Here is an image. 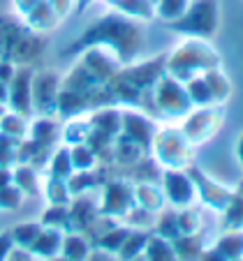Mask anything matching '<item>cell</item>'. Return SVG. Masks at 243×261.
I'll return each instance as SVG.
<instances>
[{"mask_svg":"<svg viewBox=\"0 0 243 261\" xmlns=\"http://www.w3.org/2000/svg\"><path fill=\"white\" fill-rule=\"evenodd\" d=\"M90 42L107 44L114 51V58L118 63H130L144 49V30L137 19H130V16L116 12V14L104 16L102 23L84 35L81 44H90Z\"/></svg>","mask_w":243,"mask_h":261,"instance_id":"cell-1","label":"cell"},{"mask_svg":"<svg viewBox=\"0 0 243 261\" xmlns=\"http://www.w3.org/2000/svg\"><path fill=\"white\" fill-rule=\"evenodd\" d=\"M215 67H220L218 51L208 44V40H199V37H185L174 46V51L164 56V72L183 84Z\"/></svg>","mask_w":243,"mask_h":261,"instance_id":"cell-2","label":"cell"},{"mask_svg":"<svg viewBox=\"0 0 243 261\" xmlns=\"http://www.w3.org/2000/svg\"><path fill=\"white\" fill-rule=\"evenodd\" d=\"M195 148L183 137L181 127L162 125L155 129L153 141L149 146V155L160 169H188L192 164Z\"/></svg>","mask_w":243,"mask_h":261,"instance_id":"cell-3","label":"cell"},{"mask_svg":"<svg viewBox=\"0 0 243 261\" xmlns=\"http://www.w3.org/2000/svg\"><path fill=\"white\" fill-rule=\"evenodd\" d=\"M149 109L167 116L169 120H181L183 116H188L192 111V102L188 97L185 84L174 79L172 74L162 72L160 79L153 84V90H151Z\"/></svg>","mask_w":243,"mask_h":261,"instance_id":"cell-4","label":"cell"},{"mask_svg":"<svg viewBox=\"0 0 243 261\" xmlns=\"http://www.w3.org/2000/svg\"><path fill=\"white\" fill-rule=\"evenodd\" d=\"M220 25V5L218 0H192L179 21L169 23V30L183 35V37H199L211 40L218 33Z\"/></svg>","mask_w":243,"mask_h":261,"instance_id":"cell-5","label":"cell"},{"mask_svg":"<svg viewBox=\"0 0 243 261\" xmlns=\"http://www.w3.org/2000/svg\"><path fill=\"white\" fill-rule=\"evenodd\" d=\"M225 114L223 109L211 104V107H195L188 116L181 118V132L190 141L192 148H199L202 143H206L208 139H213L218 134V129L223 127Z\"/></svg>","mask_w":243,"mask_h":261,"instance_id":"cell-6","label":"cell"},{"mask_svg":"<svg viewBox=\"0 0 243 261\" xmlns=\"http://www.w3.org/2000/svg\"><path fill=\"white\" fill-rule=\"evenodd\" d=\"M160 188H162L169 208L179 211V208H188L197 201L195 182L188 169H162Z\"/></svg>","mask_w":243,"mask_h":261,"instance_id":"cell-7","label":"cell"},{"mask_svg":"<svg viewBox=\"0 0 243 261\" xmlns=\"http://www.w3.org/2000/svg\"><path fill=\"white\" fill-rule=\"evenodd\" d=\"M190 176H192V182H195V192H197V201H202L206 208L215 213H225L232 201V194H234V188H227L223 182L213 180L211 176L202 171L199 167L190 164L188 167Z\"/></svg>","mask_w":243,"mask_h":261,"instance_id":"cell-8","label":"cell"},{"mask_svg":"<svg viewBox=\"0 0 243 261\" xmlns=\"http://www.w3.org/2000/svg\"><path fill=\"white\" fill-rule=\"evenodd\" d=\"M155 129H158V125L151 120L149 111H144V109H128L120 114V134L134 141L137 146H141L146 153H149Z\"/></svg>","mask_w":243,"mask_h":261,"instance_id":"cell-9","label":"cell"},{"mask_svg":"<svg viewBox=\"0 0 243 261\" xmlns=\"http://www.w3.org/2000/svg\"><path fill=\"white\" fill-rule=\"evenodd\" d=\"M134 206V197H132V182L125 180H114L107 185L104 192V206L102 211L111 217H125L128 211Z\"/></svg>","mask_w":243,"mask_h":261,"instance_id":"cell-10","label":"cell"},{"mask_svg":"<svg viewBox=\"0 0 243 261\" xmlns=\"http://www.w3.org/2000/svg\"><path fill=\"white\" fill-rule=\"evenodd\" d=\"M132 197H134V206L144 208V211H149V213H155V215H158L162 208H167L164 192L155 180L132 182Z\"/></svg>","mask_w":243,"mask_h":261,"instance_id":"cell-11","label":"cell"},{"mask_svg":"<svg viewBox=\"0 0 243 261\" xmlns=\"http://www.w3.org/2000/svg\"><path fill=\"white\" fill-rule=\"evenodd\" d=\"M204 79H206V84H208V90H211V97H213L215 107L227 102L229 95H232V84H229L227 74H225L223 69L220 67L208 69V72H204Z\"/></svg>","mask_w":243,"mask_h":261,"instance_id":"cell-12","label":"cell"},{"mask_svg":"<svg viewBox=\"0 0 243 261\" xmlns=\"http://www.w3.org/2000/svg\"><path fill=\"white\" fill-rule=\"evenodd\" d=\"M144 259L146 261H179V256H176V250H174L172 241H167V238L151 231L146 250H144Z\"/></svg>","mask_w":243,"mask_h":261,"instance_id":"cell-13","label":"cell"},{"mask_svg":"<svg viewBox=\"0 0 243 261\" xmlns=\"http://www.w3.org/2000/svg\"><path fill=\"white\" fill-rule=\"evenodd\" d=\"M192 0H155L153 3V16L164 23H174L188 12Z\"/></svg>","mask_w":243,"mask_h":261,"instance_id":"cell-14","label":"cell"},{"mask_svg":"<svg viewBox=\"0 0 243 261\" xmlns=\"http://www.w3.org/2000/svg\"><path fill=\"white\" fill-rule=\"evenodd\" d=\"M149 236H151V231H146V229H132L116 256L120 261H132L137 256H141L146 250V243H149Z\"/></svg>","mask_w":243,"mask_h":261,"instance_id":"cell-15","label":"cell"},{"mask_svg":"<svg viewBox=\"0 0 243 261\" xmlns=\"http://www.w3.org/2000/svg\"><path fill=\"white\" fill-rule=\"evenodd\" d=\"M213 247L227 261L243 259V231H232V229H227V231L213 243Z\"/></svg>","mask_w":243,"mask_h":261,"instance_id":"cell-16","label":"cell"},{"mask_svg":"<svg viewBox=\"0 0 243 261\" xmlns=\"http://www.w3.org/2000/svg\"><path fill=\"white\" fill-rule=\"evenodd\" d=\"M223 217H225V229L243 231V182H236L232 201H229L227 211L223 213Z\"/></svg>","mask_w":243,"mask_h":261,"instance_id":"cell-17","label":"cell"},{"mask_svg":"<svg viewBox=\"0 0 243 261\" xmlns=\"http://www.w3.org/2000/svg\"><path fill=\"white\" fill-rule=\"evenodd\" d=\"M176 224H179L181 236H197L204 229V220L195 206L179 208V211H176Z\"/></svg>","mask_w":243,"mask_h":261,"instance_id":"cell-18","label":"cell"},{"mask_svg":"<svg viewBox=\"0 0 243 261\" xmlns=\"http://www.w3.org/2000/svg\"><path fill=\"white\" fill-rule=\"evenodd\" d=\"M174 250H176V256L179 261H197L199 254L204 252V243H202V236H179L172 241Z\"/></svg>","mask_w":243,"mask_h":261,"instance_id":"cell-19","label":"cell"},{"mask_svg":"<svg viewBox=\"0 0 243 261\" xmlns=\"http://www.w3.org/2000/svg\"><path fill=\"white\" fill-rule=\"evenodd\" d=\"M114 5L120 14L130 16V19L137 21L153 19V0H114Z\"/></svg>","mask_w":243,"mask_h":261,"instance_id":"cell-20","label":"cell"},{"mask_svg":"<svg viewBox=\"0 0 243 261\" xmlns=\"http://www.w3.org/2000/svg\"><path fill=\"white\" fill-rule=\"evenodd\" d=\"M185 90H188V97L195 107H211L213 104V97H211V90H208V84L204 79V74L199 76H192V79L185 81Z\"/></svg>","mask_w":243,"mask_h":261,"instance_id":"cell-21","label":"cell"},{"mask_svg":"<svg viewBox=\"0 0 243 261\" xmlns=\"http://www.w3.org/2000/svg\"><path fill=\"white\" fill-rule=\"evenodd\" d=\"M130 231H132L130 227H114V229H109L104 236H100V250L111 252V254H118V250L123 247V243H125V238H128Z\"/></svg>","mask_w":243,"mask_h":261,"instance_id":"cell-22","label":"cell"},{"mask_svg":"<svg viewBox=\"0 0 243 261\" xmlns=\"http://www.w3.org/2000/svg\"><path fill=\"white\" fill-rule=\"evenodd\" d=\"M88 256H90V247L81 236H69L67 241H65V259L86 261Z\"/></svg>","mask_w":243,"mask_h":261,"instance_id":"cell-23","label":"cell"},{"mask_svg":"<svg viewBox=\"0 0 243 261\" xmlns=\"http://www.w3.org/2000/svg\"><path fill=\"white\" fill-rule=\"evenodd\" d=\"M197 261H227V259H225V256L220 254V252L215 250L213 245H211V247H204V252L199 254Z\"/></svg>","mask_w":243,"mask_h":261,"instance_id":"cell-24","label":"cell"},{"mask_svg":"<svg viewBox=\"0 0 243 261\" xmlns=\"http://www.w3.org/2000/svg\"><path fill=\"white\" fill-rule=\"evenodd\" d=\"M86 261H120V259L116 254H111V252L100 250V252H90V256Z\"/></svg>","mask_w":243,"mask_h":261,"instance_id":"cell-25","label":"cell"},{"mask_svg":"<svg viewBox=\"0 0 243 261\" xmlns=\"http://www.w3.org/2000/svg\"><path fill=\"white\" fill-rule=\"evenodd\" d=\"M234 158H236L238 167L243 169V132L236 137V143H234Z\"/></svg>","mask_w":243,"mask_h":261,"instance_id":"cell-26","label":"cell"},{"mask_svg":"<svg viewBox=\"0 0 243 261\" xmlns=\"http://www.w3.org/2000/svg\"><path fill=\"white\" fill-rule=\"evenodd\" d=\"M7 254V238H0V261Z\"/></svg>","mask_w":243,"mask_h":261,"instance_id":"cell-27","label":"cell"},{"mask_svg":"<svg viewBox=\"0 0 243 261\" xmlns=\"http://www.w3.org/2000/svg\"><path fill=\"white\" fill-rule=\"evenodd\" d=\"M132 261H146V259H144V254H141V256H137V259H132Z\"/></svg>","mask_w":243,"mask_h":261,"instance_id":"cell-28","label":"cell"},{"mask_svg":"<svg viewBox=\"0 0 243 261\" xmlns=\"http://www.w3.org/2000/svg\"><path fill=\"white\" fill-rule=\"evenodd\" d=\"M238 261H243V259H238Z\"/></svg>","mask_w":243,"mask_h":261,"instance_id":"cell-29","label":"cell"}]
</instances>
